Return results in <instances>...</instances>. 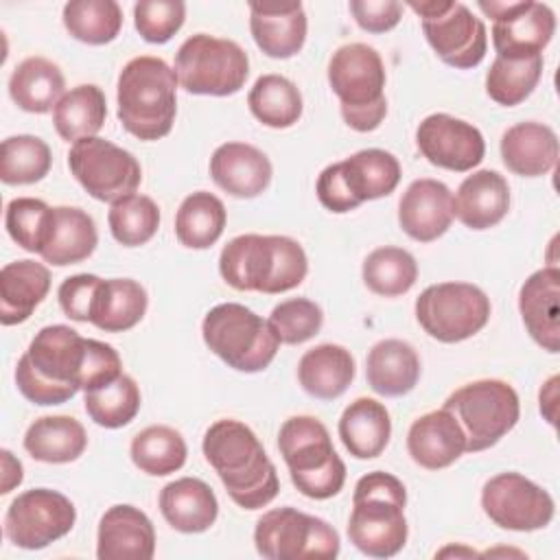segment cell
Returning a JSON list of instances; mask_svg holds the SVG:
<instances>
[{
    "label": "cell",
    "instance_id": "obj_26",
    "mask_svg": "<svg viewBox=\"0 0 560 560\" xmlns=\"http://www.w3.org/2000/svg\"><path fill=\"white\" fill-rule=\"evenodd\" d=\"M160 512L164 521L182 534H201L210 529L219 514V501L212 488L197 477H182L160 490Z\"/></svg>",
    "mask_w": 560,
    "mask_h": 560
},
{
    "label": "cell",
    "instance_id": "obj_32",
    "mask_svg": "<svg viewBox=\"0 0 560 560\" xmlns=\"http://www.w3.org/2000/svg\"><path fill=\"white\" fill-rule=\"evenodd\" d=\"M341 179L357 206L394 192L400 182V164L385 149H363L337 162Z\"/></svg>",
    "mask_w": 560,
    "mask_h": 560
},
{
    "label": "cell",
    "instance_id": "obj_6",
    "mask_svg": "<svg viewBox=\"0 0 560 560\" xmlns=\"http://www.w3.org/2000/svg\"><path fill=\"white\" fill-rule=\"evenodd\" d=\"M385 81V63L368 44H343L328 61V83L339 98L343 122L354 131L381 127L387 114Z\"/></svg>",
    "mask_w": 560,
    "mask_h": 560
},
{
    "label": "cell",
    "instance_id": "obj_19",
    "mask_svg": "<svg viewBox=\"0 0 560 560\" xmlns=\"http://www.w3.org/2000/svg\"><path fill=\"white\" fill-rule=\"evenodd\" d=\"M453 219V192L444 182L431 177L411 182L398 201V223L418 243L440 238Z\"/></svg>",
    "mask_w": 560,
    "mask_h": 560
},
{
    "label": "cell",
    "instance_id": "obj_11",
    "mask_svg": "<svg viewBox=\"0 0 560 560\" xmlns=\"http://www.w3.org/2000/svg\"><path fill=\"white\" fill-rule=\"evenodd\" d=\"M254 545L267 560H332L341 549L339 534L330 523L291 505L273 508L256 521Z\"/></svg>",
    "mask_w": 560,
    "mask_h": 560
},
{
    "label": "cell",
    "instance_id": "obj_35",
    "mask_svg": "<svg viewBox=\"0 0 560 560\" xmlns=\"http://www.w3.org/2000/svg\"><path fill=\"white\" fill-rule=\"evenodd\" d=\"M66 79L57 63L46 57H26L15 66L9 79V94L13 103L31 114H46L55 109L66 94Z\"/></svg>",
    "mask_w": 560,
    "mask_h": 560
},
{
    "label": "cell",
    "instance_id": "obj_46",
    "mask_svg": "<svg viewBox=\"0 0 560 560\" xmlns=\"http://www.w3.org/2000/svg\"><path fill=\"white\" fill-rule=\"evenodd\" d=\"M112 236L125 247L149 243L160 228V208L147 195H129L112 203L107 212Z\"/></svg>",
    "mask_w": 560,
    "mask_h": 560
},
{
    "label": "cell",
    "instance_id": "obj_7",
    "mask_svg": "<svg viewBox=\"0 0 560 560\" xmlns=\"http://www.w3.org/2000/svg\"><path fill=\"white\" fill-rule=\"evenodd\" d=\"M278 451L289 468L293 486L308 499L324 501L346 483V464L337 455L330 433L313 416L284 420L278 433Z\"/></svg>",
    "mask_w": 560,
    "mask_h": 560
},
{
    "label": "cell",
    "instance_id": "obj_48",
    "mask_svg": "<svg viewBox=\"0 0 560 560\" xmlns=\"http://www.w3.org/2000/svg\"><path fill=\"white\" fill-rule=\"evenodd\" d=\"M267 322L280 343L298 346L319 332L324 324V313L313 300L291 298L276 304Z\"/></svg>",
    "mask_w": 560,
    "mask_h": 560
},
{
    "label": "cell",
    "instance_id": "obj_45",
    "mask_svg": "<svg viewBox=\"0 0 560 560\" xmlns=\"http://www.w3.org/2000/svg\"><path fill=\"white\" fill-rule=\"evenodd\" d=\"M542 77V55L529 59L494 57L486 74L488 96L505 107L523 103Z\"/></svg>",
    "mask_w": 560,
    "mask_h": 560
},
{
    "label": "cell",
    "instance_id": "obj_4",
    "mask_svg": "<svg viewBox=\"0 0 560 560\" xmlns=\"http://www.w3.org/2000/svg\"><path fill=\"white\" fill-rule=\"evenodd\" d=\"M177 74L160 57L129 59L116 85L118 120L138 140H160L171 133L177 114Z\"/></svg>",
    "mask_w": 560,
    "mask_h": 560
},
{
    "label": "cell",
    "instance_id": "obj_12",
    "mask_svg": "<svg viewBox=\"0 0 560 560\" xmlns=\"http://www.w3.org/2000/svg\"><path fill=\"white\" fill-rule=\"evenodd\" d=\"M420 15L422 33L435 55L457 70L475 68L488 50V33L481 18L457 0L409 2Z\"/></svg>",
    "mask_w": 560,
    "mask_h": 560
},
{
    "label": "cell",
    "instance_id": "obj_24",
    "mask_svg": "<svg viewBox=\"0 0 560 560\" xmlns=\"http://www.w3.org/2000/svg\"><path fill=\"white\" fill-rule=\"evenodd\" d=\"M411 459L427 468L440 470L466 453V435L448 409H435L416 418L407 433Z\"/></svg>",
    "mask_w": 560,
    "mask_h": 560
},
{
    "label": "cell",
    "instance_id": "obj_42",
    "mask_svg": "<svg viewBox=\"0 0 560 560\" xmlns=\"http://www.w3.org/2000/svg\"><path fill=\"white\" fill-rule=\"evenodd\" d=\"M365 287L381 298L407 293L418 280V262L402 247H376L363 260L361 269Z\"/></svg>",
    "mask_w": 560,
    "mask_h": 560
},
{
    "label": "cell",
    "instance_id": "obj_3",
    "mask_svg": "<svg viewBox=\"0 0 560 560\" xmlns=\"http://www.w3.org/2000/svg\"><path fill=\"white\" fill-rule=\"evenodd\" d=\"M306 271L304 247L278 234L234 236L219 256V273L236 291L284 293L302 284Z\"/></svg>",
    "mask_w": 560,
    "mask_h": 560
},
{
    "label": "cell",
    "instance_id": "obj_8",
    "mask_svg": "<svg viewBox=\"0 0 560 560\" xmlns=\"http://www.w3.org/2000/svg\"><path fill=\"white\" fill-rule=\"evenodd\" d=\"M201 337L223 363L247 374L269 368L280 348L269 322L238 302L212 306L201 322Z\"/></svg>",
    "mask_w": 560,
    "mask_h": 560
},
{
    "label": "cell",
    "instance_id": "obj_5",
    "mask_svg": "<svg viewBox=\"0 0 560 560\" xmlns=\"http://www.w3.org/2000/svg\"><path fill=\"white\" fill-rule=\"evenodd\" d=\"M407 490L402 481L385 470L363 475L352 494L348 518L350 542L370 558H392L407 542Z\"/></svg>",
    "mask_w": 560,
    "mask_h": 560
},
{
    "label": "cell",
    "instance_id": "obj_28",
    "mask_svg": "<svg viewBox=\"0 0 560 560\" xmlns=\"http://www.w3.org/2000/svg\"><path fill=\"white\" fill-rule=\"evenodd\" d=\"M50 291V271L35 260H13L0 271V324L26 322Z\"/></svg>",
    "mask_w": 560,
    "mask_h": 560
},
{
    "label": "cell",
    "instance_id": "obj_43",
    "mask_svg": "<svg viewBox=\"0 0 560 560\" xmlns=\"http://www.w3.org/2000/svg\"><path fill=\"white\" fill-rule=\"evenodd\" d=\"M140 402V389L136 381L127 374H120L105 385L88 389L83 396L88 416L105 429H120L129 424L138 416Z\"/></svg>",
    "mask_w": 560,
    "mask_h": 560
},
{
    "label": "cell",
    "instance_id": "obj_13",
    "mask_svg": "<svg viewBox=\"0 0 560 560\" xmlns=\"http://www.w3.org/2000/svg\"><path fill=\"white\" fill-rule=\"evenodd\" d=\"M490 311V298L470 282H438L416 300L418 324L442 343H457L477 335L488 324Z\"/></svg>",
    "mask_w": 560,
    "mask_h": 560
},
{
    "label": "cell",
    "instance_id": "obj_16",
    "mask_svg": "<svg viewBox=\"0 0 560 560\" xmlns=\"http://www.w3.org/2000/svg\"><path fill=\"white\" fill-rule=\"evenodd\" d=\"M477 7L488 18H492V46L497 50V57H538L553 37L556 15L542 2L479 0Z\"/></svg>",
    "mask_w": 560,
    "mask_h": 560
},
{
    "label": "cell",
    "instance_id": "obj_27",
    "mask_svg": "<svg viewBox=\"0 0 560 560\" xmlns=\"http://www.w3.org/2000/svg\"><path fill=\"white\" fill-rule=\"evenodd\" d=\"M501 160L514 175L538 177L558 162V136L542 122H518L501 136Z\"/></svg>",
    "mask_w": 560,
    "mask_h": 560
},
{
    "label": "cell",
    "instance_id": "obj_33",
    "mask_svg": "<svg viewBox=\"0 0 560 560\" xmlns=\"http://www.w3.org/2000/svg\"><path fill=\"white\" fill-rule=\"evenodd\" d=\"M147 306L149 298L140 282L131 278L101 280L92 302L90 324L105 332H125L144 317Z\"/></svg>",
    "mask_w": 560,
    "mask_h": 560
},
{
    "label": "cell",
    "instance_id": "obj_1",
    "mask_svg": "<svg viewBox=\"0 0 560 560\" xmlns=\"http://www.w3.org/2000/svg\"><path fill=\"white\" fill-rule=\"evenodd\" d=\"M122 374L118 352L98 339L81 337L66 324L44 326L15 365L20 394L35 405H61Z\"/></svg>",
    "mask_w": 560,
    "mask_h": 560
},
{
    "label": "cell",
    "instance_id": "obj_44",
    "mask_svg": "<svg viewBox=\"0 0 560 560\" xmlns=\"http://www.w3.org/2000/svg\"><path fill=\"white\" fill-rule=\"evenodd\" d=\"M50 147L31 133H20L2 140L0 147V179L9 186L35 184L50 171Z\"/></svg>",
    "mask_w": 560,
    "mask_h": 560
},
{
    "label": "cell",
    "instance_id": "obj_37",
    "mask_svg": "<svg viewBox=\"0 0 560 560\" xmlns=\"http://www.w3.org/2000/svg\"><path fill=\"white\" fill-rule=\"evenodd\" d=\"M107 118V101L98 85L81 83L68 90L52 109V125L59 138L77 142L101 131Z\"/></svg>",
    "mask_w": 560,
    "mask_h": 560
},
{
    "label": "cell",
    "instance_id": "obj_41",
    "mask_svg": "<svg viewBox=\"0 0 560 560\" xmlns=\"http://www.w3.org/2000/svg\"><path fill=\"white\" fill-rule=\"evenodd\" d=\"M66 31L90 46H103L118 37L122 9L116 0H72L63 7Z\"/></svg>",
    "mask_w": 560,
    "mask_h": 560
},
{
    "label": "cell",
    "instance_id": "obj_47",
    "mask_svg": "<svg viewBox=\"0 0 560 560\" xmlns=\"http://www.w3.org/2000/svg\"><path fill=\"white\" fill-rule=\"evenodd\" d=\"M55 208L35 197H15L7 203L4 228L26 252L42 254L52 230Z\"/></svg>",
    "mask_w": 560,
    "mask_h": 560
},
{
    "label": "cell",
    "instance_id": "obj_20",
    "mask_svg": "<svg viewBox=\"0 0 560 560\" xmlns=\"http://www.w3.org/2000/svg\"><path fill=\"white\" fill-rule=\"evenodd\" d=\"M155 553V529L151 518L136 505H112L98 523V560H151Z\"/></svg>",
    "mask_w": 560,
    "mask_h": 560
},
{
    "label": "cell",
    "instance_id": "obj_52",
    "mask_svg": "<svg viewBox=\"0 0 560 560\" xmlns=\"http://www.w3.org/2000/svg\"><path fill=\"white\" fill-rule=\"evenodd\" d=\"M0 457H2V488H0V492L2 494H7V492H11L15 486H20L22 483V464H20V459L18 457H13V453L11 451H7V448H2L0 451Z\"/></svg>",
    "mask_w": 560,
    "mask_h": 560
},
{
    "label": "cell",
    "instance_id": "obj_50",
    "mask_svg": "<svg viewBox=\"0 0 560 560\" xmlns=\"http://www.w3.org/2000/svg\"><path fill=\"white\" fill-rule=\"evenodd\" d=\"M101 280L103 278H98L94 273H77V276L66 278L57 291V300H59L63 315L74 322H90L92 302H94Z\"/></svg>",
    "mask_w": 560,
    "mask_h": 560
},
{
    "label": "cell",
    "instance_id": "obj_49",
    "mask_svg": "<svg viewBox=\"0 0 560 560\" xmlns=\"http://www.w3.org/2000/svg\"><path fill=\"white\" fill-rule=\"evenodd\" d=\"M186 4L182 0H140L133 7V24L149 44H166L184 24Z\"/></svg>",
    "mask_w": 560,
    "mask_h": 560
},
{
    "label": "cell",
    "instance_id": "obj_2",
    "mask_svg": "<svg viewBox=\"0 0 560 560\" xmlns=\"http://www.w3.org/2000/svg\"><path fill=\"white\" fill-rule=\"evenodd\" d=\"M201 448L238 508L258 510L276 499L280 490L276 466L247 424L232 418L212 422Z\"/></svg>",
    "mask_w": 560,
    "mask_h": 560
},
{
    "label": "cell",
    "instance_id": "obj_34",
    "mask_svg": "<svg viewBox=\"0 0 560 560\" xmlns=\"http://www.w3.org/2000/svg\"><path fill=\"white\" fill-rule=\"evenodd\" d=\"M88 433L72 416H42L24 433L26 453L44 464H68L83 455Z\"/></svg>",
    "mask_w": 560,
    "mask_h": 560
},
{
    "label": "cell",
    "instance_id": "obj_21",
    "mask_svg": "<svg viewBox=\"0 0 560 560\" xmlns=\"http://www.w3.org/2000/svg\"><path fill=\"white\" fill-rule=\"evenodd\" d=\"M302 2H249V31L256 46L273 59L298 55L306 42Z\"/></svg>",
    "mask_w": 560,
    "mask_h": 560
},
{
    "label": "cell",
    "instance_id": "obj_10",
    "mask_svg": "<svg viewBox=\"0 0 560 560\" xmlns=\"http://www.w3.org/2000/svg\"><path fill=\"white\" fill-rule=\"evenodd\" d=\"M173 70L190 94L230 96L245 85L249 59L234 39L197 33L177 48Z\"/></svg>",
    "mask_w": 560,
    "mask_h": 560
},
{
    "label": "cell",
    "instance_id": "obj_17",
    "mask_svg": "<svg viewBox=\"0 0 560 560\" xmlns=\"http://www.w3.org/2000/svg\"><path fill=\"white\" fill-rule=\"evenodd\" d=\"M481 508L486 516L512 532H536L551 523L556 503L547 490L521 472H499L483 483Z\"/></svg>",
    "mask_w": 560,
    "mask_h": 560
},
{
    "label": "cell",
    "instance_id": "obj_39",
    "mask_svg": "<svg viewBox=\"0 0 560 560\" xmlns=\"http://www.w3.org/2000/svg\"><path fill=\"white\" fill-rule=\"evenodd\" d=\"M249 112L271 129H287L302 116V94L282 74H262L247 94Z\"/></svg>",
    "mask_w": 560,
    "mask_h": 560
},
{
    "label": "cell",
    "instance_id": "obj_18",
    "mask_svg": "<svg viewBox=\"0 0 560 560\" xmlns=\"http://www.w3.org/2000/svg\"><path fill=\"white\" fill-rule=\"evenodd\" d=\"M416 144L433 166L466 173L472 171L486 155L481 131L451 114H431L416 129Z\"/></svg>",
    "mask_w": 560,
    "mask_h": 560
},
{
    "label": "cell",
    "instance_id": "obj_38",
    "mask_svg": "<svg viewBox=\"0 0 560 560\" xmlns=\"http://www.w3.org/2000/svg\"><path fill=\"white\" fill-rule=\"evenodd\" d=\"M225 221L228 214L223 201L208 190H197L177 208L175 236L184 247L208 249L221 238Z\"/></svg>",
    "mask_w": 560,
    "mask_h": 560
},
{
    "label": "cell",
    "instance_id": "obj_22",
    "mask_svg": "<svg viewBox=\"0 0 560 560\" xmlns=\"http://www.w3.org/2000/svg\"><path fill=\"white\" fill-rule=\"evenodd\" d=\"M560 269L556 265L534 271L518 291V311L529 337L547 352L560 350Z\"/></svg>",
    "mask_w": 560,
    "mask_h": 560
},
{
    "label": "cell",
    "instance_id": "obj_29",
    "mask_svg": "<svg viewBox=\"0 0 560 560\" xmlns=\"http://www.w3.org/2000/svg\"><path fill=\"white\" fill-rule=\"evenodd\" d=\"M365 378L381 396H405L420 378V357L402 339H383L365 357Z\"/></svg>",
    "mask_w": 560,
    "mask_h": 560
},
{
    "label": "cell",
    "instance_id": "obj_31",
    "mask_svg": "<svg viewBox=\"0 0 560 560\" xmlns=\"http://www.w3.org/2000/svg\"><path fill=\"white\" fill-rule=\"evenodd\" d=\"M354 378V357L339 343H319L306 350L298 363L302 389L319 400L339 398Z\"/></svg>",
    "mask_w": 560,
    "mask_h": 560
},
{
    "label": "cell",
    "instance_id": "obj_40",
    "mask_svg": "<svg viewBox=\"0 0 560 560\" xmlns=\"http://www.w3.org/2000/svg\"><path fill=\"white\" fill-rule=\"evenodd\" d=\"M131 462L147 475L164 477L179 470L186 464V442L179 431L166 424H151L133 435Z\"/></svg>",
    "mask_w": 560,
    "mask_h": 560
},
{
    "label": "cell",
    "instance_id": "obj_15",
    "mask_svg": "<svg viewBox=\"0 0 560 560\" xmlns=\"http://www.w3.org/2000/svg\"><path fill=\"white\" fill-rule=\"evenodd\" d=\"M77 521L72 501L50 488L18 494L4 514V536L20 549H44L70 534Z\"/></svg>",
    "mask_w": 560,
    "mask_h": 560
},
{
    "label": "cell",
    "instance_id": "obj_14",
    "mask_svg": "<svg viewBox=\"0 0 560 560\" xmlns=\"http://www.w3.org/2000/svg\"><path fill=\"white\" fill-rule=\"evenodd\" d=\"M68 166L88 195L105 203L133 195L142 182L133 153L98 136L77 140L68 151Z\"/></svg>",
    "mask_w": 560,
    "mask_h": 560
},
{
    "label": "cell",
    "instance_id": "obj_23",
    "mask_svg": "<svg viewBox=\"0 0 560 560\" xmlns=\"http://www.w3.org/2000/svg\"><path fill=\"white\" fill-rule=\"evenodd\" d=\"M271 175L269 158L247 142H225L217 147L210 158L212 182L238 199H254L265 192Z\"/></svg>",
    "mask_w": 560,
    "mask_h": 560
},
{
    "label": "cell",
    "instance_id": "obj_30",
    "mask_svg": "<svg viewBox=\"0 0 560 560\" xmlns=\"http://www.w3.org/2000/svg\"><path fill=\"white\" fill-rule=\"evenodd\" d=\"M339 438L346 451L357 459L378 457L389 444L392 420L389 411L383 402L374 398H357L352 400L337 424Z\"/></svg>",
    "mask_w": 560,
    "mask_h": 560
},
{
    "label": "cell",
    "instance_id": "obj_9",
    "mask_svg": "<svg viewBox=\"0 0 560 560\" xmlns=\"http://www.w3.org/2000/svg\"><path fill=\"white\" fill-rule=\"evenodd\" d=\"M466 435V453L494 446L521 416L516 389L501 378H479L455 389L442 405Z\"/></svg>",
    "mask_w": 560,
    "mask_h": 560
},
{
    "label": "cell",
    "instance_id": "obj_36",
    "mask_svg": "<svg viewBox=\"0 0 560 560\" xmlns=\"http://www.w3.org/2000/svg\"><path fill=\"white\" fill-rule=\"evenodd\" d=\"M96 243L98 232L94 219L85 210L74 206H55L50 238L39 256L55 267L77 265L92 256Z\"/></svg>",
    "mask_w": 560,
    "mask_h": 560
},
{
    "label": "cell",
    "instance_id": "obj_51",
    "mask_svg": "<svg viewBox=\"0 0 560 560\" xmlns=\"http://www.w3.org/2000/svg\"><path fill=\"white\" fill-rule=\"evenodd\" d=\"M350 11L368 33L392 31L402 18V4L396 0H350Z\"/></svg>",
    "mask_w": 560,
    "mask_h": 560
},
{
    "label": "cell",
    "instance_id": "obj_25",
    "mask_svg": "<svg viewBox=\"0 0 560 560\" xmlns=\"http://www.w3.org/2000/svg\"><path fill=\"white\" fill-rule=\"evenodd\" d=\"M510 210V186L497 171L481 168L468 175L455 197L453 212L470 230H488Z\"/></svg>",
    "mask_w": 560,
    "mask_h": 560
}]
</instances>
